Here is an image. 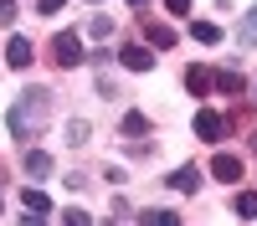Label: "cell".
Here are the masks:
<instances>
[{
  "label": "cell",
  "instance_id": "cell-6",
  "mask_svg": "<svg viewBox=\"0 0 257 226\" xmlns=\"http://www.w3.org/2000/svg\"><path fill=\"white\" fill-rule=\"evenodd\" d=\"M185 88L196 93V98H206L211 88H216V72H211V67H190V72H185Z\"/></svg>",
  "mask_w": 257,
  "mask_h": 226
},
{
  "label": "cell",
  "instance_id": "cell-15",
  "mask_svg": "<svg viewBox=\"0 0 257 226\" xmlns=\"http://www.w3.org/2000/svg\"><path fill=\"white\" fill-rule=\"evenodd\" d=\"M123 134H128V139L149 134V118H144V113H123Z\"/></svg>",
  "mask_w": 257,
  "mask_h": 226
},
{
  "label": "cell",
  "instance_id": "cell-9",
  "mask_svg": "<svg viewBox=\"0 0 257 226\" xmlns=\"http://www.w3.org/2000/svg\"><path fill=\"white\" fill-rule=\"evenodd\" d=\"M196 185H201V170H196V164H185V170H175V175H170V190H196Z\"/></svg>",
  "mask_w": 257,
  "mask_h": 226
},
{
  "label": "cell",
  "instance_id": "cell-8",
  "mask_svg": "<svg viewBox=\"0 0 257 226\" xmlns=\"http://www.w3.org/2000/svg\"><path fill=\"white\" fill-rule=\"evenodd\" d=\"M26 175H31V180L52 175V154H47V149H26Z\"/></svg>",
  "mask_w": 257,
  "mask_h": 226
},
{
  "label": "cell",
  "instance_id": "cell-19",
  "mask_svg": "<svg viewBox=\"0 0 257 226\" xmlns=\"http://www.w3.org/2000/svg\"><path fill=\"white\" fill-rule=\"evenodd\" d=\"M62 221H67V226H88L93 216H88V211H62Z\"/></svg>",
  "mask_w": 257,
  "mask_h": 226
},
{
  "label": "cell",
  "instance_id": "cell-13",
  "mask_svg": "<svg viewBox=\"0 0 257 226\" xmlns=\"http://www.w3.org/2000/svg\"><path fill=\"white\" fill-rule=\"evenodd\" d=\"M144 36H149V47H175V31H170V26H144Z\"/></svg>",
  "mask_w": 257,
  "mask_h": 226
},
{
  "label": "cell",
  "instance_id": "cell-18",
  "mask_svg": "<svg viewBox=\"0 0 257 226\" xmlns=\"http://www.w3.org/2000/svg\"><path fill=\"white\" fill-rule=\"evenodd\" d=\"M144 221H160V226H180L175 211H144Z\"/></svg>",
  "mask_w": 257,
  "mask_h": 226
},
{
  "label": "cell",
  "instance_id": "cell-17",
  "mask_svg": "<svg viewBox=\"0 0 257 226\" xmlns=\"http://www.w3.org/2000/svg\"><path fill=\"white\" fill-rule=\"evenodd\" d=\"M88 31H93V36L103 41V36H108V31H113V21H108V16H93V21H88Z\"/></svg>",
  "mask_w": 257,
  "mask_h": 226
},
{
  "label": "cell",
  "instance_id": "cell-7",
  "mask_svg": "<svg viewBox=\"0 0 257 226\" xmlns=\"http://www.w3.org/2000/svg\"><path fill=\"white\" fill-rule=\"evenodd\" d=\"M6 62H11V67H31V41H26V36H11Z\"/></svg>",
  "mask_w": 257,
  "mask_h": 226
},
{
  "label": "cell",
  "instance_id": "cell-4",
  "mask_svg": "<svg viewBox=\"0 0 257 226\" xmlns=\"http://www.w3.org/2000/svg\"><path fill=\"white\" fill-rule=\"evenodd\" d=\"M211 175H216L221 185H237L242 180V159L237 154H216V159H211Z\"/></svg>",
  "mask_w": 257,
  "mask_h": 226
},
{
  "label": "cell",
  "instance_id": "cell-10",
  "mask_svg": "<svg viewBox=\"0 0 257 226\" xmlns=\"http://www.w3.org/2000/svg\"><path fill=\"white\" fill-rule=\"evenodd\" d=\"M21 205H26L31 216H47V211H52V200H47V190H21Z\"/></svg>",
  "mask_w": 257,
  "mask_h": 226
},
{
  "label": "cell",
  "instance_id": "cell-22",
  "mask_svg": "<svg viewBox=\"0 0 257 226\" xmlns=\"http://www.w3.org/2000/svg\"><path fill=\"white\" fill-rule=\"evenodd\" d=\"M0 21H16V6H11V0H0Z\"/></svg>",
  "mask_w": 257,
  "mask_h": 226
},
{
  "label": "cell",
  "instance_id": "cell-3",
  "mask_svg": "<svg viewBox=\"0 0 257 226\" xmlns=\"http://www.w3.org/2000/svg\"><path fill=\"white\" fill-rule=\"evenodd\" d=\"M196 134H201L206 144H216V139L226 134V118H221L216 108H201V113H196Z\"/></svg>",
  "mask_w": 257,
  "mask_h": 226
},
{
  "label": "cell",
  "instance_id": "cell-5",
  "mask_svg": "<svg viewBox=\"0 0 257 226\" xmlns=\"http://www.w3.org/2000/svg\"><path fill=\"white\" fill-rule=\"evenodd\" d=\"M118 62H123L128 72H149V67H155V52H149V47H123Z\"/></svg>",
  "mask_w": 257,
  "mask_h": 226
},
{
  "label": "cell",
  "instance_id": "cell-1",
  "mask_svg": "<svg viewBox=\"0 0 257 226\" xmlns=\"http://www.w3.org/2000/svg\"><path fill=\"white\" fill-rule=\"evenodd\" d=\"M41 108H47V88H31L26 98L11 108V134L16 139H26L31 129H36V118H41Z\"/></svg>",
  "mask_w": 257,
  "mask_h": 226
},
{
  "label": "cell",
  "instance_id": "cell-21",
  "mask_svg": "<svg viewBox=\"0 0 257 226\" xmlns=\"http://www.w3.org/2000/svg\"><path fill=\"white\" fill-rule=\"evenodd\" d=\"M165 6H170V16H185V11H190V0H165Z\"/></svg>",
  "mask_w": 257,
  "mask_h": 226
},
{
  "label": "cell",
  "instance_id": "cell-16",
  "mask_svg": "<svg viewBox=\"0 0 257 226\" xmlns=\"http://www.w3.org/2000/svg\"><path fill=\"white\" fill-rule=\"evenodd\" d=\"M242 41H247V47H257V6H252L247 21H242Z\"/></svg>",
  "mask_w": 257,
  "mask_h": 226
},
{
  "label": "cell",
  "instance_id": "cell-2",
  "mask_svg": "<svg viewBox=\"0 0 257 226\" xmlns=\"http://www.w3.org/2000/svg\"><path fill=\"white\" fill-rule=\"evenodd\" d=\"M52 57H57V67H77V62H82V41H77L72 31H62V36L52 41Z\"/></svg>",
  "mask_w": 257,
  "mask_h": 226
},
{
  "label": "cell",
  "instance_id": "cell-12",
  "mask_svg": "<svg viewBox=\"0 0 257 226\" xmlns=\"http://www.w3.org/2000/svg\"><path fill=\"white\" fill-rule=\"evenodd\" d=\"M190 31H196V41H206V47H216V41H221V26H216V21H196Z\"/></svg>",
  "mask_w": 257,
  "mask_h": 226
},
{
  "label": "cell",
  "instance_id": "cell-20",
  "mask_svg": "<svg viewBox=\"0 0 257 226\" xmlns=\"http://www.w3.org/2000/svg\"><path fill=\"white\" fill-rule=\"evenodd\" d=\"M62 6H67V0H36V11H41V16H57Z\"/></svg>",
  "mask_w": 257,
  "mask_h": 226
},
{
  "label": "cell",
  "instance_id": "cell-14",
  "mask_svg": "<svg viewBox=\"0 0 257 226\" xmlns=\"http://www.w3.org/2000/svg\"><path fill=\"white\" fill-rule=\"evenodd\" d=\"M216 88H221V93H242L247 82H242V72H231V67H221V72H216Z\"/></svg>",
  "mask_w": 257,
  "mask_h": 226
},
{
  "label": "cell",
  "instance_id": "cell-23",
  "mask_svg": "<svg viewBox=\"0 0 257 226\" xmlns=\"http://www.w3.org/2000/svg\"><path fill=\"white\" fill-rule=\"evenodd\" d=\"M128 6H149V0H128Z\"/></svg>",
  "mask_w": 257,
  "mask_h": 226
},
{
  "label": "cell",
  "instance_id": "cell-11",
  "mask_svg": "<svg viewBox=\"0 0 257 226\" xmlns=\"http://www.w3.org/2000/svg\"><path fill=\"white\" fill-rule=\"evenodd\" d=\"M231 211H237L242 221H252V216H257V190H242L237 200H231Z\"/></svg>",
  "mask_w": 257,
  "mask_h": 226
}]
</instances>
